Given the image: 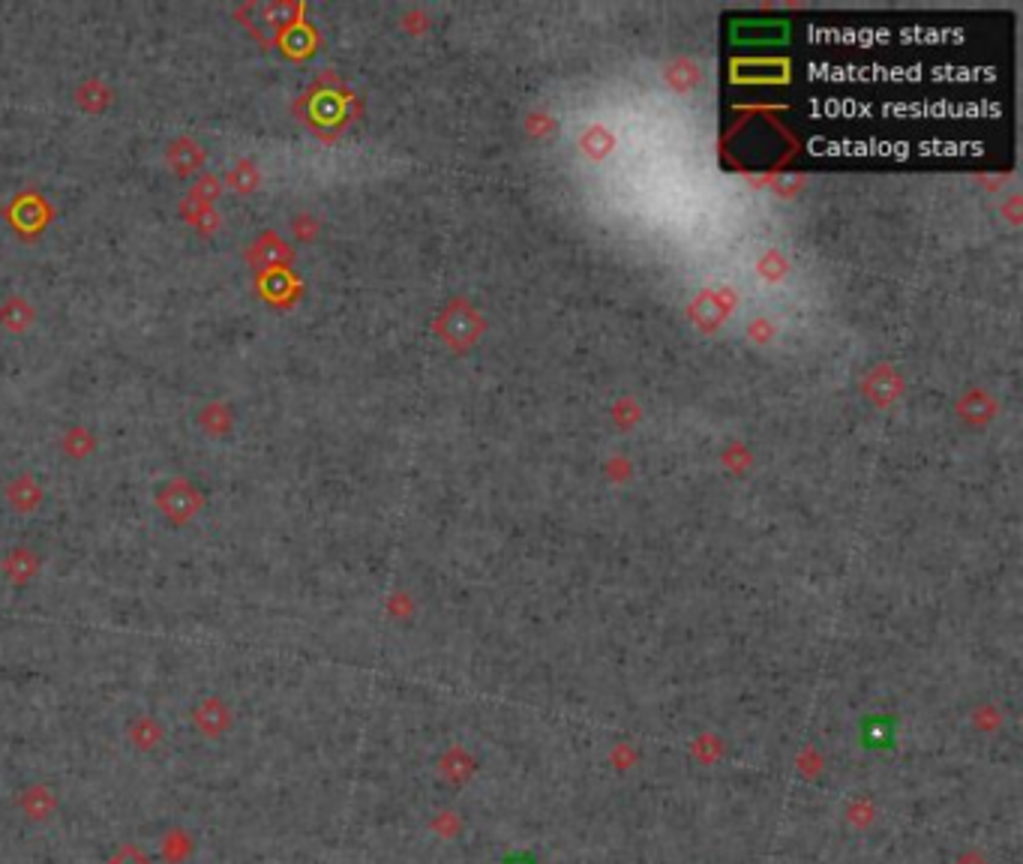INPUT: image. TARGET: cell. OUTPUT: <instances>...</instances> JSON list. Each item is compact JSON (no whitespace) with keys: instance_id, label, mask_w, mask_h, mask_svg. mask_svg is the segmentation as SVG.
Segmentation results:
<instances>
[{"instance_id":"6da1fadb","label":"cell","mask_w":1023,"mask_h":864,"mask_svg":"<svg viewBox=\"0 0 1023 864\" xmlns=\"http://www.w3.org/2000/svg\"><path fill=\"white\" fill-rule=\"evenodd\" d=\"M507 864H531V858H525V855H519V858H510Z\"/></svg>"}]
</instances>
